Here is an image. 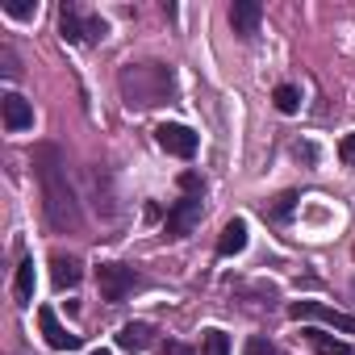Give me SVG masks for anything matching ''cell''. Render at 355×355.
<instances>
[{"label":"cell","mask_w":355,"mask_h":355,"mask_svg":"<svg viewBox=\"0 0 355 355\" xmlns=\"http://www.w3.org/2000/svg\"><path fill=\"white\" fill-rule=\"evenodd\" d=\"M34 171H38V184H42V205H46V222L55 230H80L84 226V214H80V201L71 193V180H67V163L59 155L55 142H38L34 146Z\"/></svg>","instance_id":"1"},{"label":"cell","mask_w":355,"mask_h":355,"mask_svg":"<svg viewBox=\"0 0 355 355\" xmlns=\"http://www.w3.org/2000/svg\"><path fill=\"white\" fill-rule=\"evenodd\" d=\"M121 96L130 109H150L171 96V67L163 63H138L121 71Z\"/></svg>","instance_id":"2"},{"label":"cell","mask_w":355,"mask_h":355,"mask_svg":"<svg viewBox=\"0 0 355 355\" xmlns=\"http://www.w3.org/2000/svg\"><path fill=\"white\" fill-rule=\"evenodd\" d=\"M180 189H184V197L171 205V214H167V222H163V234H167V239H184V234H193V226L201 222V197H205L201 175L184 171V175H180Z\"/></svg>","instance_id":"3"},{"label":"cell","mask_w":355,"mask_h":355,"mask_svg":"<svg viewBox=\"0 0 355 355\" xmlns=\"http://www.w3.org/2000/svg\"><path fill=\"white\" fill-rule=\"evenodd\" d=\"M96 284H101V297L105 301H125L134 288H142V276L125 263H101L96 268Z\"/></svg>","instance_id":"4"},{"label":"cell","mask_w":355,"mask_h":355,"mask_svg":"<svg viewBox=\"0 0 355 355\" xmlns=\"http://www.w3.org/2000/svg\"><path fill=\"white\" fill-rule=\"evenodd\" d=\"M288 318H297V322H322V326H334L343 334H355V318L351 313H338V309H330L322 301H293L288 305Z\"/></svg>","instance_id":"5"},{"label":"cell","mask_w":355,"mask_h":355,"mask_svg":"<svg viewBox=\"0 0 355 355\" xmlns=\"http://www.w3.org/2000/svg\"><path fill=\"white\" fill-rule=\"evenodd\" d=\"M155 138H159V146H163L167 155H175V159H193V155H197V134H193L189 125L163 121V125L155 130Z\"/></svg>","instance_id":"6"},{"label":"cell","mask_w":355,"mask_h":355,"mask_svg":"<svg viewBox=\"0 0 355 355\" xmlns=\"http://www.w3.org/2000/svg\"><path fill=\"white\" fill-rule=\"evenodd\" d=\"M0 113H5V130L9 134H21L34 125V105L21 96V92H5V101H0Z\"/></svg>","instance_id":"7"},{"label":"cell","mask_w":355,"mask_h":355,"mask_svg":"<svg viewBox=\"0 0 355 355\" xmlns=\"http://www.w3.org/2000/svg\"><path fill=\"white\" fill-rule=\"evenodd\" d=\"M38 326H42V334H46V343H51L55 351H76V347H80V334H71V330L55 318V309H51V305H42V309H38Z\"/></svg>","instance_id":"8"},{"label":"cell","mask_w":355,"mask_h":355,"mask_svg":"<svg viewBox=\"0 0 355 355\" xmlns=\"http://www.w3.org/2000/svg\"><path fill=\"white\" fill-rule=\"evenodd\" d=\"M259 17H263V5H259V0H234V5H230V26H234L239 38H255Z\"/></svg>","instance_id":"9"},{"label":"cell","mask_w":355,"mask_h":355,"mask_svg":"<svg viewBox=\"0 0 355 355\" xmlns=\"http://www.w3.org/2000/svg\"><path fill=\"white\" fill-rule=\"evenodd\" d=\"M80 259L76 255H51V280H55V288L63 293V288H76L80 284Z\"/></svg>","instance_id":"10"},{"label":"cell","mask_w":355,"mask_h":355,"mask_svg":"<svg viewBox=\"0 0 355 355\" xmlns=\"http://www.w3.org/2000/svg\"><path fill=\"white\" fill-rule=\"evenodd\" d=\"M150 343H155V330H150L146 322H130V326H121V334H117V347L130 351V355H142Z\"/></svg>","instance_id":"11"},{"label":"cell","mask_w":355,"mask_h":355,"mask_svg":"<svg viewBox=\"0 0 355 355\" xmlns=\"http://www.w3.org/2000/svg\"><path fill=\"white\" fill-rule=\"evenodd\" d=\"M243 247H247V222H243V218H234V222L222 230V239H218V255H222V259H230V255H239Z\"/></svg>","instance_id":"12"},{"label":"cell","mask_w":355,"mask_h":355,"mask_svg":"<svg viewBox=\"0 0 355 355\" xmlns=\"http://www.w3.org/2000/svg\"><path fill=\"white\" fill-rule=\"evenodd\" d=\"M13 297H17V305L34 301V259H21V268L13 276Z\"/></svg>","instance_id":"13"},{"label":"cell","mask_w":355,"mask_h":355,"mask_svg":"<svg viewBox=\"0 0 355 355\" xmlns=\"http://www.w3.org/2000/svg\"><path fill=\"white\" fill-rule=\"evenodd\" d=\"M59 34H63V42H84V17L71 5L59 9Z\"/></svg>","instance_id":"14"},{"label":"cell","mask_w":355,"mask_h":355,"mask_svg":"<svg viewBox=\"0 0 355 355\" xmlns=\"http://www.w3.org/2000/svg\"><path fill=\"white\" fill-rule=\"evenodd\" d=\"M309 343H313V351H318V355H355V351H351V343L330 338V334H309Z\"/></svg>","instance_id":"15"},{"label":"cell","mask_w":355,"mask_h":355,"mask_svg":"<svg viewBox=\"0 0 355 355\" xmlns=\"http://www.w3.org/2000/svg\"><path fill=\"white\" fill-rule=\"evenodd\" d=\"M272 101H276L280 113H297V109H301V92H297L293 84H280V88L272 92Z\"/></svg>","instance_id":"16"},{"label":"cell","mask_w":355,"mask_h":355,"mask_svg":"<svg viewBox=\"0 0 355 355\" xmlns=\"http://www.w3.org/2000/svg\"><path fill=\"white\" fill-rule=\"evenodd\" d=\"M201 355H230V338L222 330H205L201 338Z\"/></svg>","instance_id":"17"},{"label":"cell","mask_w":355,"mask_h":355,"mask_svg":"<svg viewBox=\"0 0 355 355\" xmlns=\"http://www.w3.org/2000/svg\"><path fill=\"white\" fill-rule=\"evenodd\" d=\"M5 13L9 17H34L38 5H34V0H5Z\"/></svg>","instance_id":"18"},{"label":"cell","mask_w":355,"mask_h":355,"mask_svg":"<svg viewBox=\"0 0 355 355\" xmlns=\"http://www.w3.org/2000/svg\"><path fill=\"white\" fill-rule=\"evenodd\" d=\"M105 34H109V26H105L101 17H88V21H84V42H101Z\"/></svg>","instance_id":"19"},{"label":"cell","mask_w":355,"mask_h":355,"mask_svg":"<svg viewBox=\"0 0 355 355\" xmlns=\"http://www.w3.org/2000/svg\"><path fill=\"white\" fill-rule=\"evenodd\" d=\"M243 355H280V351H276V347H272L268 338H259V334H255V338H247V347H243Z\"/></svg>","instance_id":"20"},{"label":"cell","mask_w":355,"mask_h":355,"mask_svg":"<svg viewBox=\"0 0 355 355\" xmlns=\"http://www.w3.org/2000/svg\"><path fill=\"white\" fill-rule=\"evenodd\" d=\"M0 63H5V80H17V55H13V46H0Z\"/></svg>","instance_id":"21"},{"label":"cell","mask_w":355,"mask_h":355,"mask_svg":"<svg viewBox=\"0 0 355 355\" xmlns=\"http://www.w3.org/2000/svg\"><path fill=\"white\" fill-rule=\"evenodd\" d=\"M293 205H297V193H284V197L272 205V218H288V214H293Z\"/></svg>","instance_id":"22"},{"label":"cell","mask_w":355,"mask_h":355,"mask_svg":"<svg viewBox=\"0 0 355 355\" xmlns=\"http://www.w3.org/2000/svg\"><path fill=\"white\" fill-rule=\"evenodd\" d=\"M338 159H343L347 167H355V134H347V138L338 142Z\"/></svg>","instance_id":"23"},{"label":"cell","mask_w":355,"mask_h":355,"mask_svg":"<svg viewBox=\"0 0 355 355\" xmlns=\"http://www.w3.org/2000/svg\"><path fill=\"white\" fill-rule=\"evenodd\" d=\"M163 355H193V351H189L184 343H167V347H163Z\"/></svg>","instance_id":"24"},{"label":"cell","mask_w":355,"mask_h":355,"mask_svg":"<svg viewBox=\"0 0 355 355\" xmlns=\"http://www.w3.org/2000/svg\"><path fill=\"white\" fill-rule=\"evenodd\" d=\"M88 355H109V351H101V347H96V351H88Z\"/></svg>","instance_id":"25"},{"label":"cell","mask_w":355,"mask_h":355,"mask_svg":"<svg viewBox=\"0 0 355 355\" xmlns=\"http://www.w3.org/2000/svg\"><path fill=\"white\" fill-rule=\"evenodd\" d=\"M351 255H355V247H351Z\"/></svg>","instance_id":"26"}]
</instances>
